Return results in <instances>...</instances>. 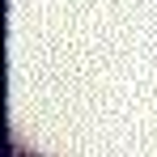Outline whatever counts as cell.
<instances>
[{"instance_id": "6da1fadb", "label": "cell", "mask_w": 157, "mask_h": 157, "mask_svg": "<svg viewBox=\"0 0 157 157\" xmlns=\"http://www.w3.org/2000/svg\"><path fill=\"white\" fill-rule=\"evenodd\" d=\"M13 157H30V153H26V149H17V153H13Z\"/></svg>"}]
</instances>
